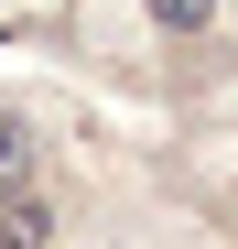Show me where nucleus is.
Masks as SVG:
<instances>
[{"label": "nucleus", "instance_id": "obj_2", "mask_svg": "<svg viewBox=\"0 0 238 249\" xmlns=\"http://www.w3.org/2000/svg\"><path fill=\"white\" fill-rule=\"evenodd\" d=\"M0 249H54V217H44V195L0 206Z\"/></svg>", "mask_w": 238, "mask_h": 249}, {"label": "nucleus", "instance_id": "obj_1", "mask_svg": "<svg viewBox=\"0 0 238 249\" xmlns=\"http://www.w3.org/2000/svg\"><path fill=\"white\" fill-rule=\"evenodd\" d=\"M33 174H44V130H33L22 108H0V206H22Z\"/></svg>", "mask_w": 238, "mask_h": 249}, {"label": "nucleus", "instance_id": "obj_3", "mask_svg": "<svg viewBox=\"0 0 238 249\" xmlns=\"http://www.w3.org/2000/svg\"><path fill=\"white\" fill-rule=\"evenodd\" d=\"M141 11L163 22V33H206V22H217V0H141Z\"/></svg>", "mask_w": 238, "mask_h": 249}]
</instances>
